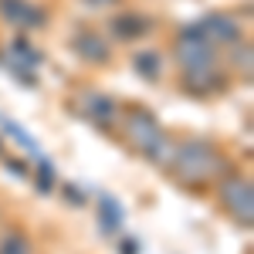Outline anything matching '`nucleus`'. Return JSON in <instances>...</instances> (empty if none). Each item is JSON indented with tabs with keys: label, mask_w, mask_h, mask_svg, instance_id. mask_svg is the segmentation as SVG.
<instances>
[{
	"label": "nucleus",
	"mask_w": 254,
	"mask_h": 254,
	"mask_svg": "<svg viewBox=\"0 0 254 254\" xmlns=\"http://www.w3.org/2000/svg\"><path fill=\"white\" fill-rule=\"evenodd\" d=\"M176 55H180V64H183L187 85H190L193 92H210V88H220L214 44L200 34V27H187V31L180 34Z\"/></svg>",
	"instance_id": "nucleus-1"
},
{
	"label": "nucleus",
	"mask_w": 254,
	"mask_h": 254,
	"mask_svg": "<svg viewBox=\"0 0 254 254\" xmlns=\"http://www.w3.org/2000/svg\"><path fill=\"white\" fill-rule=\"evenodd\" d=\"M88 3H92V7H112L116 0H88Z\"/></svg>",
	"instance_id": "nucleus-12"
},
{
	"label": "nucleus",
	"mask_w": 254,
	"mask_h": 254,
	"mask_svg": "<svg viewBox=\"0 0 254 254\" xmlns=\"http://www.w3.org/2000/svg\"><path fill=\"white\" fill-rule=\"evenodd\" d=\"M200 34L210 41V44H237V41L244 38L241 34V24L234 17H224V14H210V17H203L200 24Z\"/></svg>",
	"instance_id": "nucleus-5"
},
{
	"label": "nucleus",
	"mask_w": 254,
	"mask_h": 254,
	"mask_svg": "<svg viewBox=\"0 0 254 254\" xmlns=\"http://www.w3.org/2000/svg\"><path fill=\"white\" fill-rule=\"evenodd\" d=\"M0 254H31V241L17 231H10L0 237Z\"/></svg>",
	"instance_id": "nucleus-11"
},
{
	"label": "nucleus",
	"mask_w": 254,
	"mask_h": 254,
	"mask_svg": "<svg viewBox=\"0 0 254 254\" xmlns=\"http://www.w3.org/2000/svg\"><path fill=\"white\" fill-rule=\"evenodd\" d=\"M81 112L92 119V122H98V126H112L116 122V102L105 95H98V92H85L81 95Z\"/></svg>",
	"instance_id": "nucleus-7"
},
{
	"label": "nucleus",
	"mask_w": 254,
	"mask_h": 254,
	"mask_svg": "<svg viewBox=\"0 0 254 254\" xmlns=\"http://www.w3.org/2000/svg\"><path fill=\"white\" fill-rule=\"evenodd\" d=\"M132 68H136L146 81H156L159 75H163V58H159L156 51H139L136 58H132Z\"/></svg>",
	"instance_id": "nucleus-10"
},
{
	"label": "nucleus",
	"mask_w": 254,
	"mask_h": 254,
	"mask_svg": "<svg viewBox=\"0 0 254 254\" xmlns=\"http://www.w3.org/2000/svg\"><path fill=\"white\" fill-rule=\"evenodd\" d=\"M0 17L7 24H17V27H38V24H44V14L31 0H0Z\"/></svg>",
	"instance_id": "nucleus-6"
},
{
	"label": "nucleus",
	"mask_w": 254,
	"mask_h": 254,
	"mask_svg": "<svg viewBox=\"0 0 254 254\" xmlns=\"http://www.w3.org/2000/svg\"><path fill=\"white\" fill-rule=\"evenodd\" d=\"M170 170L176 173V180L190 187H207L227 173V159L207 142H183L170 153Z\"/></svg>",
	"instance_id": "nucleus-2"
},
{
	"label": "nucleus",
	"mask_w": 254,
	"mask_h": 254,
	"mask_svg": "<svg viewBox=\"0 0 254 254\" xmlns=\"http://www.w3.org/2000/svg\"><path fill=\"white\" fill-rule=\"evenodd\" d=\"M71 48H75L78 58H85L88 64H105V61H109V44H105V38H98V34H81Z\"/></svg>",
	"instance_id": "nucleus-8"
},
{
	"label": "nucleus",
	"mask_w": 254,
	"mask_h": 254,
	"mask_svg": "<svg viewBox=\"0 0 254 254\" xmlns=\"http://www.w3.org/2000/svg\"><path fill=\"white\" fill-rule=\"evenodd\" d=\"M126 132H129L132 146H136L142 156H149L153 163H170V153H166V136H163L159 122L149 116V112L132 109V112L126 116Z\"/></svg>",
	"instance_id": "nucleus-3"
},
{
	"label": "nucleus",
	"mask_w": 254,
	"mask_h": 254,
	"mask_svg": "<svg viewBox=\"0 0 254 254\" xmlns=\"http://www.w3.org/2000/svg\"><path fill=\"white\" fill-rule=\"evenodd\" d=\"M146 27H149V20L139 17V14H122V17L112 20V34H116L119 41H132V38H139Z\"/></svg>",
	"instance_id": "nucleus-9"
},
{
	"label": "nucleus",
	"mask_w": 254,
	"mask_h": 254,
	"mask_svg": "<svg viewBox=\"0 0 254 254\" xmlns=\"http://www.w3.org/2000/svg\"><path fill=\"white\" fill-rule=\"evenodd\" d=\"M220 200H224V207L234 214L237 224L251 227V220H254V190H251V180H248V176H227L224 187H220Z\"/></svg>",
	"instance_id": "nucleus-4"
}]
</instances>
